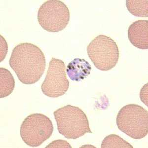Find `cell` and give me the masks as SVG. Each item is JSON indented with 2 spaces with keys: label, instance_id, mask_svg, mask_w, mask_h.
<instances>
[{
  "label": "cell",
  "instance_id": "cell-5",
  "mask_svg": "<svg viewBox=\"0 0 148 148\" xmlns=\"http://www.w3.org/2000/svg\"><path fill=\"white\" fill-rule=\"evenodd\" d=\"M53 125L50 119L42 114H30L20 126V133L23 141L29 146L37 147L51 137Z\"/></svg>",
  "mask_w": 148,
  "mask_h": 148
},
{
  "label": "cell",
  "instance_id": "cell-12",
  "mask_svg": "<svg viewBox=\"0 0 148 148\" xmlns=\"http://www.w3.org/2000/svg\"><path fill=\"white\" fill-rule=\"evenodd\" d=\"M101 148H133L125 140L116 134L108 135L103 140Z\"/></svg>",
  "mask_w": 148,
  "mask_h": 148
},
{
  "label": "cell",
  "instance_id": "cell-8",
  "mask_svg": "<svg viewBox=\"0 0 148 148\" xmlns=\"http://www.w3.org/2000/svg\"><path fill=\"white\" fill-rule=\"evenodd\" d=\"M128 38L135 47L148 49V20H137L131 24L128 29Z\"/></svg>",
  "mask_w": 148,
  "mask_h": 148
},
{
  "label": "cell",
  "instance_id": "cell-10",
  "mask_svg": "<svg viewBox=\"0 0 148 148\" xmlns=\"http://www.w3.org/2000/svg\"><path fill=\"white\" fill-rule=\"evenodd\" d=\"M15 81L10 71L4 68H0V98L9 96L14 91Z\"/></svg>",
  "mask_w": 148,
  "mask_h": 148
},
{
  "label": "cell",
  "instance_id": "cell-4",
  "mask_svg": "<svg viewBox=\"0 0 148 148\" xmlns=\"http://www.w3.org/2000/svg\"><path fill=\"white\" fill-rule=\"evenodd\" d=\"M86 51L94 66L100 71L113 69L119 60L120 52L117 44L104 35L95 37L88 45Z\"/></svg>",
  "mask_w": 148,
  "mask_h": 148
},
{
  "label": "cell",
  "instance_id": "cell-1",
  "mask_svg": "<svg viewBox=\"0 0 148 148\" xmlns=\"http://www.w3.org/2000/svg\"><path fill=\"white\" fill-rule=\"evenodd\" d=\"M9 64L22 84L37 83L44 74L46 67L44 53L38 47L29 42H23L15 47Z\"/></svg>",
  "mask_w": 148,
  "mask_h": 148
},
{
  "label": "cell",
  "instance_id": "cell-3",
  "mask_svg": "<svg viewBox=\"0 0 148 148\" xmlns=\"http://www.w3.org/2000/svg\"><path fill=\"white\" fill-rule=\"evenodd\" d=\"M118 128L134 139H141L148 133V112L140 105L130 104L123 107L116 116Z\"/></svg>",
  "mask_w": 148,
  "mask_h": 148
},
{
  "label": "cell",
  "instance_id": "cell-15",
  "mask_svg": "<svg viewBox=\"0 0 148 148\" xmlns=\"http://www.w3.org/2000/svg\"><path fill=\"white\" fill-rule=\"evenodd\" d=\"M140 97L142 102L148 107V84L144 85L141 89Z\"/></svg>",
  "mask_w": 148,
  "mask_h": 148
},
{
  "label": "cell",
  "instance_id": "cell-9",
  "mask_svg": "<svg viewBox=\"0 0 148 148\" xmlns=\"http://www.w3.org/2000/svg\"><path fill=\"white\" fill-rule=\"evenodd\" d=\"M91 69V65L88 61L76 58L68 65L66 73L72 81L80 82L90 74Z\"/></svg>",
  "mask_w": 148,
  "mask_h": 148
},
{
  "label": "cell",
  "instance_id": "cell-7",
  "mask_svg": "<svg viewBox=\"0 0 148 148\" xmlns=\"http://www.w3.org/2000/svg\"><path fill=\"white\" fill-rule=\"evenodd\" d=\"M69 85L64 61L53 57L49 63L47 74L41 86L42 93L49 97H59L67 92Z\"/></svg>",
  "mask_w": 148,
  "mask_h": 148
},
{
  "label": "cell",
  "instance_id": "cell-6",
  "mask_svg": "<svg viewBox=\"0 0 148 148\" xmlns=\"http://www.w3.org/2000/svg\"><path fill=\"white\" fill-rule=\"evenodd\" d=\"M70 13L67 6L59 0H49L42 3L38 12V21L47 32L56 33L69 24Z\"/></svg>",
  "mask_w": 148,
  "mask_h": 148
},
{
  "label": "cell",
  "instance_id": "cell-14",
  "mask_svg": "<svg viewBox=\"0 0 148 148\" xmlns=\"http://www.w3.org/2000/svg\"><path fill=\"white\" fill-rule=\"evenodd\" d=\"M8 47L7 42L4 38L1 35V62L5 58L8 53Z\"/></svg>",
  "mask_w": 148,
  "mask_h": 148
},
{
  "label": "cell",
  "instance_id": "cell-13",
  "mask_svg": "<svg viewBox=\"0 0 148 148\" xmlns=\"http://www.w3.org/2000/svg\"><path fill=\"white\" fill-rule=\"evenodd\" d=\"M46 148H72V146L65 140H57L49 143Z\"/></svg>",
  "mask_w": 148,
  "mask_h": 148
},
{
  "label": "cell",
  "instance_id": "cell-11",
  "mask_svg": "<svg viewBox=\"0 0 148 148\" xmlns=\"http://www.w3.org/2000/svg\"><path fill=\"white\" fill-rule=\"evenodd\" d=\"M125 4L128 11L132 15L137 17H148V0H126Z\"/></svg>",
  "mask_w": 148,
  "mask_h": 148
},
{
  "label": "cell",
  "instance_id": "cell-2",
  "mask_svg": "<svg viewBox=\"0 0 148 148\" xmlns=\"http://www.w3.org/2000/svg\"><path fill=\"white\" fill-rule=\"evenodd\" d=\"M53 114L58 131L65 138L76 139L92 133L86 115L79 107L68 105L56 110Z\"/></svg>",
  "mask_w": 148,
  "mask_h": 148
}]
</instances>
